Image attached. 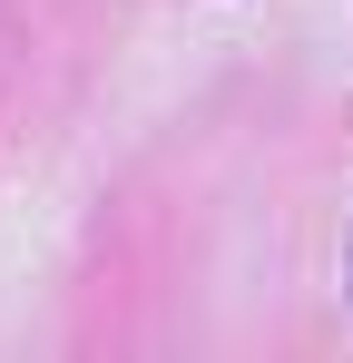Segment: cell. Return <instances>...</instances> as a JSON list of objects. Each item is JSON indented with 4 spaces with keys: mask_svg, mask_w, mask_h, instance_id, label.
Instances as JSON below:
<instances>
[]
</instances>
